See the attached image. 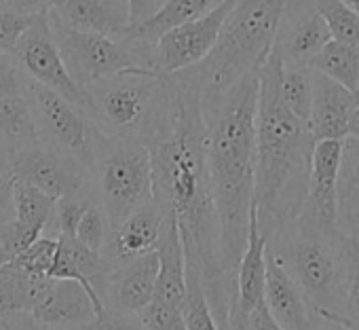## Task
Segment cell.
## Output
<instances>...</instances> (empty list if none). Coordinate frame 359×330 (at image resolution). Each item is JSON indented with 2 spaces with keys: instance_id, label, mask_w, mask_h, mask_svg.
<instances>
[{
  "instance_id": "obj_55",
  "label": "cell",
  "mask_w": 359,
  "mask_h": 330,
  "mask_svg": "<svg viewBox=\"0 0 359 330\" xmlns=\"http://www.w3.org/2000/svg\"><path fill=\"white\" fill-rule=\"evenodd\" d=\"M0 265H3V263H0Z\"/></svg>"
},
{
  "instance_id": "obj_2",
  "label": "cell",
  "mask_w": 359,
  "mask_h": 330,
  "mask_svg": "<svg viewBox=\"0 0 359 330\" xmlns=\"http://www.w3.org/2000/svg\"><path fill=\"white\" fill-rule=\"evenodd\" d=\"M201 110L208 170L220 225L222 267L235 279L248 246L254 206L258 70L245 74L220 95L201 100Z\"/></svg>"
},
{
  "instance_id": "obj_44",
  "label": "cell",
  "mask_w": 359,
  "mask_h": 330,
  "mask_svg": "<svg viewBox=\"0 0 359 330\" xmlns=\"http://www.w3.org/2000/svg\"><path fill=\"white\" fill-rule=\"evenodd\" d=\"M13 176H0V227L15 218V204H13Z\"/></svg>"
},
{
  "instance_id": "obj_19",
  "label": "cell",
  "mask_w": 359,
  "mask_h": 330,
  "mask_svg": "<svg viewBox=\"0 0 359 330\" xmlns=\"http://www.w3.org/2000/svg\"><path fill=\"white\" fill-rule=\"evenodd\" d=\"M158 275L156 252L137 256L110 271L108 284L102 296L106 309L137 315L152 298Z\"/></svg>"
},
{
  "instance_id": "obj_53",
  "label": "cell",
  "mask_w": 359,
  "mask_h": 330,
  "mask_svg": "<svg viewBox=\"0 0 359 330\" xmlns=\"http://www.w3.org/2000/svg\"><path fill=\"white\" fill-rule=\"evenodd\" d=\"M36 330H47V328H36Z\"/></svg>"
},
{
  "instance_id": "obj_5",
  "label": "cell",
  "mask_w": 359,
  "mask_h": 330,
  "mask_svg": "<svg viewBox=\"0 0 359 330\" xmlns=\"http://www.w3.org/2000/svg\"><path fill=\"white\" fill-rule=\"evenodd\" d=\"M266 250L275 254L317 313L344 319L348 239L338 227H323L298 214L285 233L266 242Z\"/></svg>"
},
{
  "instance_id": "obj_17",
  "label": "cell",
  "mask_w": 359,
  "mask_h": 330,
  "mask_svg": "<svg viewBox=\"0 0 359 330\" xmlns=\"http://www.w3.org/2000/svg\"><path fill=\"white\" fill-rule=\"evenodd\" d=\"M47 18L79 32L112 39L129 34L127 0H53Z\"/></svg>"
},
{
  "instance_id": "obj_49",
  "label": "cell",
  "mask_w": 359,
  "mask_h": 330,
  "mask_svg": "<svg viewBox=\"0 0 359 330\" xmlns=\"http://www.w3.org/2000/svg\"><path fill=\"white\" fill-rule=\"evenodd\" d=\"M348 138L359 140V106L355 108L353 117H351V125H348Z\"/></svg>"
},
{
  "instance_id": "obj_15",
  "label": "cell",
  "mask_w": 359,
  "mask_h": 330,
  "mask_svg": "<svg viewBox=\"0 0 359 330\" xmlns=\"http://www.w3.org/2000/svg\"><path fill=\"white\" fill-rule=\"evenodd\" d=\"M342 144L344 142L340 140H321L315 142L311 154L309 187L300 214L323 227H336V191Z\"/></svg>"
},
{
  "instance_id": "obj_41",
  "label": "cell",
  "mask_w": 359,
  "mask_h": 330,
  "mask_svg": "<svg viewBox=\"0 0 359 330\" xmlns=\"http://www.w3.org/2000/svg\"><path fill=\"white\" fill-rule=\"evenodd\" d=\"M81 330H146V328L142 326L137 315L106 309L100 317H95L89 326H85Z\"/></svg>"
},
{
  "instance_id": "obj_21",
  "label": "cell",
  "mask_w": 359,
  "mask_h": 330,
  "mask_svg": "<svg viewBox=\"0 0 359 330\" xmlns=\"http://www.w3.org/2000/svg\"><path fill=\"white\" fill-rule=\"evenodd\" d=\"M264 305L269 313L285 330H309L317 311L271 250H264Z\"/></svg>"
},
{
  "instance_id": "obj_11",
  "label": "cell",
  "mask_w": 359,
  "mask_h": 330,
  "mask_svg": "<svg viewBox=\"0 0 359 330\" xmlns=\"http://www.w3.org/2000/svg\"><path fill=\"white\" fill-rule=\"evenodd\" d=\"M11 176L20 183L41 189L43 193L55 199L93 193L89 170H85L74 159L41 142L36 146L15 152Z\"/></svg>"
},
{
  "instance_id": "obj_12",
  "label": "cell",
  "mask_w": 359,
  "mask_h": 330,
  "mask_svg": "<svg viewBox=\"0 0 359 330\" xmlns=\"http://www.w3.org/2000/svg\"><path fill=\"white\" fill-rule=\"evenodd\" d=\"M233 5L235 0H222L216 9H212L203 18L171 28L163 37H158L154 43L158 70L163 74H177L203 62L214 49Z\"/></svg>"
},
{
  "instance_id": "obj_29",
  "label": "cell",
  "mask_w": 359,
  "mask_h": 330,
  "mask_svg": "<svg viewBox=\"0 0 359 330\" xmlns=\"http://www.w3.org/2000/svg\"><path fill=\"white\" fill-rule=\"evenodd\" d=\"M43 282V275H30L13 263L0 265V305L30 313Z\"/></svg>"
},
{
  "instance_id": "obj_1",
  "label": "cell",
  "mask_w": 359,
  "mask_h": 330,
  "mask_svg": "<svg viewBox=\"0 0 359 330\" xmlns=\"http://www.w3.org/2000/svg\"><path fill=\"white\" fill-rule=\"evenodd\" d=\"M150 154L152 199L173 214L184 256L203 279L220 330H229L233 277L222 267L220 225L205 157L201 89L187 74H171L167 100L142 138Z\"/></svg>"
},
{
  "instance_id": "obj_28",
  "label": "cell",
  "mask_w": 359,
  "mask_h": 330,
  "mask_svg": "<svg viewBox=\"0 0 359 330\" xmlns=\"http://www.w3.org/2000/svg\"><path fill=\"white\" fill-rule=\"evenodd\" d=\"M55 197L43 193L41 189L20 183H13V204H15V218L32 225L43 231V235L57 237L55 229Z\"/></svg>"
},
{
  "instance_id": "obj_13",
  "label": "cell",
  "mask_w": 359,
  "mask_h": 330,
  "mask_svg": "<svg viewBox=\"0 0 359 330\" xmlns=\"http://www.w3.org/2000/svg\"><path fill=\"white\" fill-rule=\"evenodd\" d=\"M30 313L36 326L47 330H81L97 317L79 282L55 277H45Z\"/></svg>"
},
{
  "instance_id": "obj_32",
  "label": "cell",
  "mask_w": 359,
  "mask_h": 330,
  "mask_svg": "<svg viewBox=\"0 0 359 330\" xmlns=\"http://www.w3.org/2000/svg\"><path fill=\"white\" fill-rule=\"evenodd\" d=\"M315 11L334 41L359 47V15L340 0H315Z\"/></svg>"
},
{
  "instance_id": "obj_47",
  "label": "cell",
  "mask_w": 359,
  "mask_h": 330,
  "mask_svg": "<svg viewBox=\"0 0 359 330\" xmlns=\"http://www.w3.org/2000/svg\"><path fill=\"white\" fill-rule=\"evenodd\" d=\"M309 330H353L344 319H336L323 313H317Z\"/></svg>"
},
{
  "instance_id": "obj_45",
  "label": "cell",
  "mask_w": 359,
  "mask_h": 330,
  "mask_svg": "<svg viewBox=\"0 0 359 330\" xmlns=\"http://www.w3.org/2000/svg\"><path fill=\"white\" fill-rule=\"evenodd\" d=\"M5 7L26 13V15H43L49 11V7L53 5V0H5Z\"/></svg>"
},
{
  "instance_id": "obj_31",
  "label": "cell",
  "mask_w": 359,
  "mask_h": 330,
  "mask_svg": "<svg viewBox=\"0 0 359 330\" xmlns=\"http://www.w3.org/2000/svg\"><path fill=\"white\" fill-rule=\"evenodd\" d=\"M279 98L294 117H298L302 123H309L313 102V70L283 66L279 77Z\"/></svg>"
},
{
  "instance_id": "obj_52",
  "label": "cell",
  "mask_w": 359,
  "mask_h": 330,
  "mask_svg": "<svg viewBox=\"0 0 359 330\" xmlns=\"http://www.w3.org/2000/svg\"><path fill=\"white\" fill-rule=\"evenodd\" d=\"M355 98H357V102H359V89H357V93H355Z\"/></svg>"
},
{
  "instance_id": "obj_27",
  "label": "cell",
  "mask_w": 359,
  "mask_h": 330,
  "mask_svg": "<svg viewBox=\"0 0 359 330\" xmlns=\"http://www.w3.org/2000/svg\"><path fill=\"white\" fill-rule=\"evenodd\" d=\"M0 133H3L15 152L36 146L39 131L32 114V106L26 95L15 98H0Z\"/></svg>"
},
{
  "instance_id": "obj_26",
  "label": "cell",
  "mask_w": 359,
  "mask_h": 330,
  "mask_svg": "<svg viewBox=\"0 0 359 330\" xmlns=\"http://www.w3.org/2000/svg\"><path fill=\"white\" fill-rule=\"evenodd\" d=\"M311 70L321 72L323 77L332 79L334 83L342 85L344 89L357 93V89H359V47L330 39L323 45V49L319 51V55L315 58Z\"/></svg>"
},
{
  "instance_id": "obj_37",
  "label": "cell",
  "mask_w": 359,
  "mask_h": 330,
  "mask_svg": "<svg viewBox=\"0 0 359 330\" xmlns=\"http://www.w3.org/2000/svg\"><path fill=\"white\" fill-rule=\"evenodd\" d=\"M97 204L95 195H72V197H60L55 202V229L57 235L74 237V231L83 218V214L89 210V206Z\"/></svg>"
},
{
  "instance_id": "obj_14",
  "label": "cell",
  "mask_w": 359,
  "mask_h": 330,
  "mask_svg": "<svg viewBox=\"0 0 359 330\" xmlns=\"http://www.w3.org/2000/svg\"><path fill=\"white\" fill-rule=\"evenodd\" d=\"M167 212L152 199L110 229L102 256L112 269L156 250Z\"/></svg>"
},
{
  "instance_id": "obj_54",
  "label": "cell",
  "mask_w": 359,
  "mask_h": 330,
  "mask_svg": "<svg viewBox=\"0 0 359 330\" xmlns=\"http://www.w3.org/2000/svg\"><path fill=\"white\" fill-rule=\"evenodd\" d=\"M3 3H5V0H0V5H3Z\"/></svg>"
},
{
  "instance_id": "obj_8",
  "label": "cell",
  "mask_w": 359,
  "mask_h": 330,
  "mask_svg": "<svg viewBox=\"0 0 359 330\" xmlns=\"http://www.w3.org/2000/svg\"><path fill=\"white\" fill-rule=\"evenodd\" d=\"M49 20L53 41L72 77V81L87 91L93 83L127 72V70H158L154 43H144L133 37H102L93 32H79ZM161 72V70H158Z\"/></svg>"
},
{
  "instance_id": "obj_3",
  "label": "cell",
  "mask_w": 359,
  "mask_h": 330,
  "mask_svg": "<svg viewBox=\"0 0 359 330\" xmlns=\"http://www.w3.org/2000/svg\"><path fill=\"white\" fill-rule=\"evenodd\" d=\"M283 64L275 47L258 68L254 210L264 239L285 233L298 218L311 172L315 140L279 98Z\"/></svg>"
},
{
  "instance_id": "obj_7",
  "label": "cell",
  "mask_w": 359,
  "mask_h": 330,
  "mask_svg": "<svg viewBox=\"0 0 359 330\" xmlns=\"http://www.w3.org/2000/svg\"><path fill=\"white\" fill-rule=\"evenodd\" d=\"M91 187L110 229L137 208L152 202L150 154L137 138L104 136L97 142Z\"/></svg>"
},
{
  "instance_id": "obj_50",
  "label": "cell",
  "mask_w": 359,
  "mask_h": 330,
  "mask_svg": "<svg viewBox=\"0 0 359 330\" xmlns=\"http://www.w3.org/2000/svg\"><path fill=\"white\" fill-rule=\"evenodd\" d=\"M340 3H344L348 9H353V11L359 15V0H340Z\"/></svg>"
},
{
  "instance_id": "obj_38",
  "label": "cell",
  "mask_w": 359,
  "mask_h": 330,
  "mask_svg": "<svg viewBox=\"0 0 359 330\" xmlns=\"http://www.w3.org/2000/svg\"><path fill=\"white\" fill-rule=\"evenodd\" d=\"M344 322L359 330V244L348 239V271L344 288Z\"/></svg>"
},
{
  "instance_id": "obj_20",
  "label": "cell",
  "mask_w": 359,
  "mask_h": 330,
  "mask_svg": "<svg viewBox=\"0 0 359 330\" xmlns=\"http://www.w3.org/2000/svg\"><path fill=\"white\" fill-rule=\"evenodd\" d=\"M110 271L112 267L100 252L89 250L74 237L57 235V252H55V260H53V269L49 277L79 282L89 294L97 317L106 311L102 296H104Z\"/></svg>"
},
{
  "instance_id": "obj_4",
  "label": "cell",
  "mask_w": 359,
  "mask_h": 330,
  "mask_svg": "<svg viewBox=\"0 0 359 330\" xmlns=\"http://www.w3.org/2000/svg\"><path fill=\"white\" fill-rule=\"evenodd\" d=\"M290 0H235L210 55L184 70L201 89V100L220 95L269 58Z\"/></svg>"
},
{
  "instance_id": "obj_43",
  "label": "cell",
  "mask_w": 359,
  "mask_h": 330,
  "mask_svg": "<svg viewBox=\"0 0 359 330\" xmlns=\"http://www.w3.org/2000/svg\"><path fill=\"white\" fill-rule=\"evenodd\" d=\"M32 313L0 305V330H36Z\"/></svg>"
},
{
  "instance_id": "obj_35",
  "label": "cell",
  "mask_w": 359,
  "mask_h": 330,
  "mask_svg": "<svg viewBox=\"0 0 359 330\" xmlns=\"http://www.w3.org/2000/svg\"><path fill=\"white\" fill-rule=\"evenodd\" d=\"M108 233H110V223H108L104 210L100 208V204H93L83 214V218H81V223H79V227L74 231V239H79L89 250L102 254V250L106 246V239H108Z\"/></svg>"
},
{
  "instance_id": "obj_9",
  "label": "cell",
  "mask_w": 359,
  "mask_h": 330,
  "mask_svg": "<svg viewBox=\"0 0 359 330\" xmlns=\"http://www.w3.org/2000/svg\"><path fill=\"white\" fill-rule=\"evenodd\" d=\"M26 98L32 106L41 144L74 159L91 174L97 142L102 138L95 123L60 93L34 81L28 83Z\"/></svg>"
},
{
  "instance_id": "obj_40",
  "label": "cell",
  "mask_w": 359,
  "mask_h": 330,
  "mask_svg": "<svg viewBox=\"0 0 359 330\" xmlns=\"http://www.w3.org/2000/svg\"><path fill=\"white\" fill-rule=\"evenodd\" d=\"M28 74L22 70L13 55L0 53V98H15L26 95L28 89Z\"/></svg>"
},
{
  "instance_id": "obj_10",
  "label": "cell",
  "mask_w": 359,
  "mask_h": 330,
  "mask_svg": "<svg viewBox=\"0 0 359 330\" xmlns=\"http://www.w3.org/2000/svg\"><path fill=\"white\" fill-rule=\"evenodd\" d=\"M13 58L22 66V70L28 74L30 81L60 93L64 100L74 104L79 110H83L89 117V98L87 91H83L70 77L60 49L53 41L47 13L36 15L34 22L28 26V30L18 41V47L13 51Z\"/></svg>"
},
{
  "instance_id": "obj_25",
  "label": "cell",
  "mask_w": 359,
  "mask_h": 330,
  "mask_svg": "<svg viewBox=\"0 0 359 330\" xmlns=\"http://www.w3.org/2000/svg\"><path fill=\"white\" fill-rule=\"evenodd\" d=\"M220 3L222 0H165L150 18L129 28V37L144 43H156V39L163 37L167 30L203 18Z\"/></svg>"
},
{
  "instance_id": "obj_33",
  "label": "cell",
  "mask_w": 359,
  "mask_h": 330,
  "mask_svg": "<svg viewBox=\"0 0 359 330\" xmlns=\"http://www.w3.org/2000/svg\"><path fill=\"white\" fill-rule=\"evenodd\" d=\"M43 235L41 229L26 225L18 218L5 223L0 227V263H11L22 252H26L39 237Z\"/></svg>"
},
{
  "instance_id": "obj_39",
  "label": "cell",
  "mask_w": 359,
  "mask_h": 330,
  "mask_svg": "<svg viewBox=\"0 0 359 330\" xmlns=\"http://www.w3.org/2000/svg\"><path fill=\"white\" fill-rule=\"evenodd\" d=\"M34 18L36 15H26V13H20V11H13L5 5H0V53L13 55L18 41L34 22Z\"/></svg>"
},
{
  "instance_id": "obj_42",
  "label": "cell",
  "mask_w": 359,
  "mask_h": 330,
  "mask_svg": "<svg viewBox=\"0 0 359 330\" xmlns=\"http://www.w3.org/2000/svg\"><path fill=\"white\" fill-rule=\"evenodd\" d=\"M233 330H285L266 309V305L262 303L260 307H256L241 324H237Z\"/></svg>"
},
{
  "instance_id": "obj_6",
  "label": "cell",
  "mask_w": 359,
  "mask_h": 330,
  "mask_svg": "<svg viewBox=\"0 0 359 330\" xmlns=\"http://www.w3.org/2000/svg\"><path fill=\"white\" fill-rule=\"evenodd\" d=\"M171 87V74L158 70H127L87 87L89 119L104 136L142 140L161 112Z\"/></svg>"
},
{
  "instance_id": "obj_22",
  "label": "cell",
  "mask_w": 359,
  "mask_h": 330,
  "mask_svg": "<svg viewBox=\"0 0 359 330\" xmlns=\"http://www.w3.org/2000/svg\"><path fill=\"white\" fill-rule=\"evenodd\" d=\"M330 39L327 26L319 13L309 11L292 22L281 20L273 47L285 68H311Z\"/></svg>"
},
{
  "instance_id": "obj_34",
  "label": "cell",
  "mask_w": 359,
  "mask_h": 330,
  "mask_svg": "<svg viewBox=\"0 0 359 330\" xmlns=\"http://www.w3.org/2000/svg\"><path fill=\"white\" fill-rule=\"evenodd\" d=\"M55 252H57V237H53V235H41L26 252H22L11 263L18 265L22 271H26L30 275L49 277L51 275V269H53Z\"/></svg>"
},
{
  "instance_id": "obj_23",
  "label": "cell",
  "mask_w": 359,
  "mask_h": 330,
  "mask_svg": "<svg viewBox=\"0 0 359 330\" xmlns=\"http://www.w3.org/2000/svg\"><path fill=\"white\" fill-rule=\"evenodd\" d=\"M156 258H158V275L154 286V298L182 307L184 294H187V256L182 237L177 231V223L173 214L167 212L161 242L156 246Z\"/></svg>"
},
{
  "instance_id": "obj_24",
  "label": "cell",
  "mask_w": 359,
  "mask_h": 330,
  "mask_svg": "<svg viewBox=\"0 0 359 330\" xmlns=\"http://www.w3.org/2000/svg\"><path fill=\"white\" fill-rule=\"evenodd\" d=\"M336 227L346 239L359 244V140L353 138H346L342 144L336 191Z\"/></svg>"
},
{
  "instance_id": "obj_48",
  "label": "cell",
  "mask_w": 359,
  "mask_h": 330,
  "mask_svg": "<svg viewBox=\"0 0 359 330\" xmlns=\"http://www.w3.org/2000/svg\"><path fill=\"white\" fill-rule=\"evenodd\" d=\"M11 165H13V148L9 140L0 133V176H11Z\"/></svg>"
},
{
  "instance_id": "obj_46",
  "label": "cell",
  "mask_w": 359,
  "mask_h": 330,
  "mask_svg": "<svg viewBox=\"0 0 359 330\" xmlns=\"http://www.w3.org/2000/svg\"><path fill=\"white\" fill-rule=\"evenodd\" d=\"M129 5V28L142 24L146 18H150L156 11L154 0H127Z\"/></svg>"
},
{
  "instance_id": "obj_18",
  "label": "cell",
  "mask_w": 359,
  "mask_h": 330,
  "mask_svg": "<svg viewBox=\"0 0 359 330\" xmlns=\"http://www.w3.org/2000/svg\"><path fill=\"white\" fill-rule=\"evenodd\" d=\"M359 106L353 91L313 70V102L309 114V131L315 142L348 138V125L355 108Z\"/></svg>"
},
{
  "instance_id": "obj_36",
  "label": "cell",
  "mask_w": 359,
  "mask_h": 330,
  "mask_svg": "<svg viewBox=\"0 0 359 330\" xmlns=\"http://www.w3.org/2000/svg\"><path fill=\"white\" fill-rule=\"evenodd\" d=\"M137 319L146 330H189L182 315V307H175L156 298H152L137 313Z\"/></svg>"
},
{
  "instance_id": "obj_51",
  "label": "cell",
  "mask_w": 359,
  "mask_h": 330,
  "mask_svg": "<svg viewBox=\"0 0 359 330\" xmlns=\"http://www.w3.org/2000/svg\"><path fill=\"white\" fill-rule=\"evenodd\" d=\"M154 3H156V9H158V7H161V5L165 3V0H154Z\"/></svg>"
},
{
  "instance_id": "obj_30",
  "label": "cell",
  "mask_w": 359,
  "mask_h": 330,
  "mask_svg": "<svg viewBox=\"0 0 359 330\" xmlns=\"http://www.w3.org/2000/svg\"><path fill=\"white\" fill-rule=\"evenodd\" d=\"M182 315L189 330H220L208 303L201 273L191 260H187V294L182 303Z\"/></svg>"
},
{
  "instance_id": "obj_16",
  "label": "cell",
  "mask_w": 359,
  "mask_h": 330,
  "mask_svg": "<svg viewBox=\"0 0 359 330\" xmlns=\"http://www.w3.org/2000/svg\"><path fill=\"white\" fill-rule=\"evenodd\" d=\"M264 250H266V239L258 229L256 210L252 206L248 246L241 254V260L237 265L235 279H233L229 330H233L237 324H241L256 307H260L264 303V271H266Z\"/></svg>"
}]
</instances>
